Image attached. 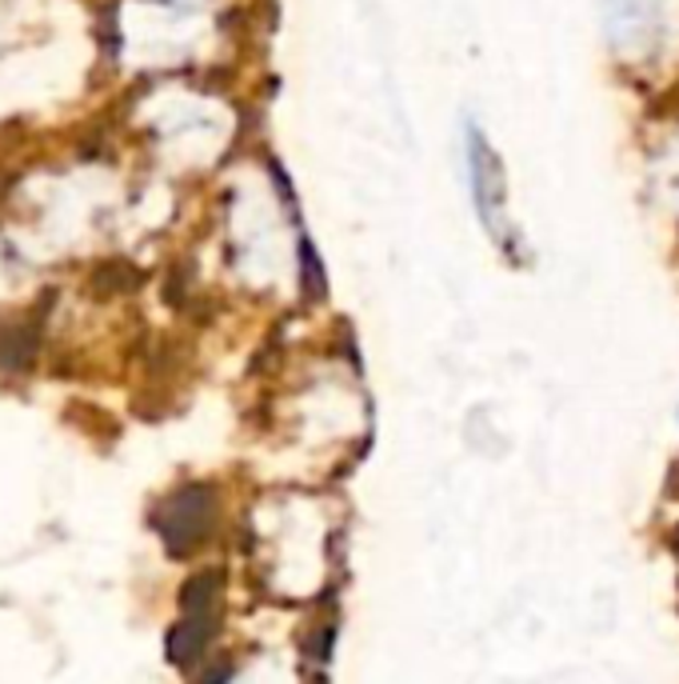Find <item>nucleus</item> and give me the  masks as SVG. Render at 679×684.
Masks as SVG:
<instances>
[{"mask_svg":"<svg viewBox=\"0 0 679 684\" xmlns=\"http://www.w3.org/2000/svg\"><path fill=\"white\" fill-rule=\"evenodd\" d=\"M468 173H471V192H476V209H480L483 224L500 232V209H504V173L496 161L492 144L483 141L476 124H468Z\"/></svg>","mask_w":679,"mask_h":684,"instance_id":"nucleus-1","label":"nucleus"},{"mask_svg":"<svg viewBox=\"0 0 679 684\" xmlns=\"http://www.w3.org/2000/svg\"><path fill=\"white\" fill-rule=\"evenodd\" d=\"M300 265H304V285H308V293L316 297L320 293V285H324V276H320V265H316V253H312V244H300Z\"/></svg>","mask_w":679,"mask_h":684,"instance_id":"nucleus-3","label":"nucleus"},{"mask_svg":"<svg viewBox=\"0 0 679 684\" xmlns=\"http://www.w3.org/2000/svg\"><path fill=\"white\" fill-rule=\"evenodd\" d=\"M156 529H160V537H165L172 552H185L188 544H197L204 537V529H209V493L204 488H188V493L172 497L160 508Z\"/></svg>","mask_w":679,"mask_h":684,"instance_id":"nucleus-2","label":"nucleus"}]
</instances>
